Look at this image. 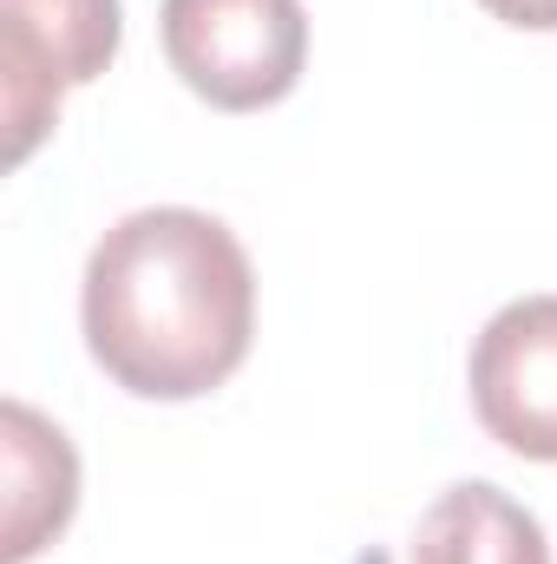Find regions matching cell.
<instances>
[{
  "mask_svg": "<svg viewBox=\"0 0 557 564\" xmlns=\"http://www.w3.org/2000/svg\"><path fill=\"white\" fill-rule=\"evenodd\" d=\"M164 59L217 112H263L295 93L308 59L302 0H164Z\"/></svg>",
  "mask_w": 557,
  "mask_h": 564,
  "instance_id": "cell-2",
  "label": "cell"
},
{
  "mask_svg": "<svg viewBox=\"0 0 557 564\" xmlns=\"http://www.w3.org/2000/svg\"><path fill=\"white\" fill-rule=\"evenodd\" d=\"M492 20L525 26V33H557V0H479Z\"/></svg>",
  "mask_w": 557,
  "mask_h": 564,
  "instance_id": "cell-7",
  "label": "cell"
},
{
  "mask_svg": "<svg viewBox=\"0 0 557 564\" xmlns=\"http://www.w3.org/2000/svg\"><path fill=\"white\" fill-rule=\"evenodd\" d=\"M0 99L7 158L20 164L59 119V99L99 79L119 53V0H0Z\"/></svg>",
  "mask_w": 557,
  "mask_h": 564,
  "instance_id": "cell-3",
  "label": "cell"
},
{
  "mask_svg": "<svg viewBox=\"0 0 557 564\" xmlns=\"http://www.w3.org/2000/svg\"><path fill=\"white\" fill-rule=\"evenodd\" d=\"M79 322L92 361L125 394L197 401L250 355L256 270L210 210H132L86 257Z\"/></svg>",
  "mask_w": 557,
  "mask_h": 564,
  "instance_id": "cell-1",
  "label": "cell"
},
{
  "mask_svg": "<svg viewBox=\"0 0 557 564\" xmlns=\"http://www.w3.org/2000/svg\"><path fill=\"white\" fill-rule=\"evenodd\" d=\"M472 414L499 446L557 466V295L505 302L479 328Z\"/></svg>",
  "mask_w": 557,
  "mask_h": 564,
  "instance_id": "cell-4",
  "label": "cell"
},
{
  "mask_svg": "<svg viewBox=\"0 0 557 564\" xmlns=\"http://www.w3.org/2000/svg\"><path fill=\"white\" fill-rule=\"evenodd\" d=\"M0 433H7V545H0V564H26L46 539L66 532L73 499H79V459H73L66 433L46 426L26 401L0 408Z\"/></svg>",
  "mask_w": 557,
  "mask_h": 564,
  "instance_id": "cell-5",
  "label": "cell"
},
{
  "mask_svg": "<svg viewBox=\"0 0 557 564\" xmlns=\"http://www.w3.org/2000/svg\"><path fill=\"white\" fill-rule=\"evenodd\" d=\"M407 564H551L545 525L499 486H446L419 519Z\"/></svg>",
  "mask_w": 557,
  "mask_h": 564,
  "instance_id": "cell-6",
  "label": "cell"
}]
</instances>
